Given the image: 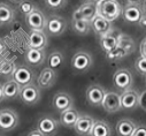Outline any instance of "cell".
I'll use <instances>...</instances> for the list:
<instances>
[{"instance_id":"1","label":"cell","mask_w":146,"mask_h":136,"mask_svg":"<svg viewBox=\"0 0 146 136\" xmlns=\"http://www.w3.org/2000/svg\"><path fill=\"white\" fill-rule=\"evenodd\" d=\"M97 15L109 22L115 21L122 14V6L117 0H98L96 3Z\"/></svg>"},{"instance_id":"2","label":"cell","mask_w":146,"mask_h":136,"mask_svg":"<svg viewBox=\"0 0 146 136\" xmlns=\"http://www.w3.org/2000/svg\"><path fill=\"white\" fill-rule=\"evenodd\" d=\"M12 77L20 87H24L33 82L35 73L28 66H17L15 67V69L12 74Z\"/></svg>"},{"instance_id":"3","label":"cell","mask_w":146,"mask_h":136,"mask_svg":"<svg viewBox=\"0 0 146 136\" xmlns=\"http://www.w3.org/2000/svg\"><path fill=\"white\" fill-rule=\"evenodd\" d=\"M20 98L27 105H35L37 104L40 99V90L37 85H35L33 83L21 87L20 91Z\"/></svg>"},{"instance_id":"4","label":"cell","mask_w":146,"mask_h":136,"mask_svg":"<svg viewBox=\"0 0 146 136\" xmlns=\"http://www.w3.org/2000/svg\"><path fill=\"white\" fill-rule=\"evenodd\" d=\"M19 125V115L12 109L0 110V129L9 131Z\"/></svg>"},{"instance_id":"5","label":"cell","mask_w":146,"mask_h":136,"mask_svg":"<svg viewBox=\"0 0 146 136\" xmlns=\"http://www.w3.org/2000/svg\"><path fill=\"white\" fill-rule=\"evenodd\" d=\"M25 20H27L28 27L31 30H39V31H44L45 30L47 19L45 17L44 13L40 9L35 7L31 13L25 15Z\"/></svg>"},{"instance_id":"6","label":"cell","mask_w":146,"mask_h":136,"mask_svg":"<svg viewBox=\"0 0 146 136\" xmlns=\"http://www.w3.org/2000/svg\"><path fill=\"white\" fill-rule=\"evenodd\" d=\"M133 79H132V74L125 69V68H121V69L116 71L114 76H113V83L114 85L122 91H125L128 89H131Z\"/></svg>"},{"instance_id":"7","label":"cell","mask_w":146,"mask_h":136,"mask_svg":"<svg viewBox=\"0 0 146 136\" xmlns=\"http://www.w3.org/2000/svg\"><path fill=\"white\" fill-rule=\"evenodd\" d=\"M92 57L90 53L80 51L71 58V67L77 72H85L92 66Z\"/></svg>"},{"instance_id":"8","label":"cell","mask_w":146,"mask_h":136,"mask_svg":"<svg viewBox=\"0 0 146 136\" xmlns=\"http://www.w3.org/2000/svg\"><path fill=\"white\" fill-rule=\"evenodd\" d=\"M101 106L108 113H115L121 110L120 93L115 91H108L105 93L104 99L101 101Z\"/></svg>"},{"instance_id":"9","label":"cell","mask_w":146,"mask_h":136,"mask_svg":"<svg viewBox=\"0 0 146 136\" xmlns=\"http://www.w3.org/2000/svg\"><path fill=\"white\" fill-rule=\"evenodd\" d=\"M97 15V6L94 1H86L82 6H80L72 14V21L75 20H88L91 21Z\"/></svg>"},{"instance_id":"10","label":"cell","mask_w":146,"mask_h":136,"mask_svg":"<svg viewBox=\"0 0 146 136\" xmlns=\"http://www.w3.org/2000/svg\"><path fill=\"white\" fill-rule=\"evenodd\" d=\"M138 98L139 93L133 89H128L125 91H122L120 95V101H121V109L131 111L138 107Z\"/></svg>"},{"instance_id":"11","label":"cell","mask_w":146,"mask_h":136,"mask_svg":"<svg viewBox=\"0 0 146 136\" xmlns=\"http://www.w3.org/2000/svg\"><path fill=\"white\" fill-rule=\"evenodd\" d=\"M67 28V22L63 17L61 16H51L47 21H46V27L45 30L48 31V33H51L52 36H60L64 32Z\"/></svg>"},{"instance_id":"12","label":"cell","mask_w":146,"mask_h":136,"mask_svg":"<svg viewBox=\"0 0 146 136\" xmlns=\"http://www.w3.org/2000/svg\"><path fill=\"white\" fill-rule=\"evenodd\" d=\"M106 93V90L100 84H92L86 89V100L88 103L92 106H99L101 105V101L104 99V96Z\"/></svg>"},{"instance_id":"13","label":"cell","mask_w":146,"mask_h":136,"mask_svg":"<svg viewBox=\"0 0 146 136\" xmlns=\"http://www.w3.org/2000/svg\"><path fill=\"white\" fill-rule=\"evenodd\" d=\"M52 104L54 106V109L59 112H63L70 107H72V104H74V99L72 97L64 91H59L54 95Z\"/></svg>"},{"instance_id":"14","label":"cell","mask_w":146,"mask_h":136,"mask_svg":"<svg viewBox=\"0 0 146 136\" xmlns=\"http://www.w3.org/2000/svg\"><path fill=\"white\" fill-rule=\"evenodd\" d=\"M58 128H59V122L54 118H52L50 115L42 117L39 119L38 123H37V129L40 133H43L45 136H52V135H54L56 133Z\"/></svg>"},{"instance_id":"15","label":"cell","mask_w":146,"mask_h":136,"mask_svg":"<svg viewBox=\"0 0 146 136\" xmlns=\"http://www.w3.org/2000/svg\"><path fill=\"white\" fill-rule=\"evenodd\" d=\"M48 39L44 31L39 30H31L29 35V47L30 49H37V50H44L47 46Z\"/></svg>"},{"instance_id":"16","label":"cell","mask_w":146,"mask_h":136,"mask_svg":"<svg viewBox=\"0 0 146 136\" xmlns=\"http://www.w3.org/2000/svg\"><path fill=\"white\" fill-rule=\"evenodd\" d=\"M123 17L127 22L130 23H138L140 17L143 16L144 12L139 4H128L123 9Z\"/></svg>"},{"instance_id":"17","label":"cell","mask_w":146,"mask_h":136,"mask_svg":"<svg viewBox=\"0 0 146 136\" xmlns=\"http://www.w3.org/2000/svg\"><path fill=\"white\" fill-rule=\"evenodd\" d=\"M119 36H120V33L116 32L114 29H112L109 32L105 33V35L100 36V46H101V49L106 53L114 50L116 47L117 43H119Z\"/></svg>"},{"instance_id":"18","label":"cell","mask_w":146,"mask_h":136,"mask_svg":"<svg viewBox=\"0 0 146 136\" xmlns=\"http://www.w3.org/2000/svg\"><path fill=\"white\" fill-rule=\"evenodd\" d=\"M56 81V73L54 69L50 67H46L40 72L39 76L37 77V83L38 87L43 88V89H48L51 87H53V84Z\"/></svg>"},{"instance_id":"19","label":"cell","mask_w":146,"mask_h":136,"mask_svg":"<svg viewBox=\"0 0 146 136\" xmlns=\"http://www.w3.org/2000/svg\"><path fill=\"white\" fill-rule=\"evenodd\" d=\"M91 29L97 33L99 36H102L105 33L109 32L113 28H112V22L107 21L106 19L99 16V15H96L91 21Z\"/></svg>"},{"instance_id":"20","label":"cell","mask_w":146,"mask_h":136,"mask_svg":"<svg viewBox=\"0 0 146 136\" xmlns=\"http://www.w3.org/2000/svg\"><path fill=\"white\" fill-rule=\"evenodd\" d=\"M94 122V119L90 115H81L78 117L77 121L74 125V129L80 135H90V130L92 128V125Z\"/></svg>"},{"instance_id":"21","label":"cell","mask_w":146,"mask_h":136,"mask_svg":"<svg viewBox=\"0 0 146 136\" xmlns=\"http://www.w3.org/2000/svg\"><path fill=\"white\" fill-rule=\"evenodd\" d=\"M46 54L44 50L37 49H30L25 52V61L31 66H40L45 62Z\"/></svg>"},{"instance_id":"22","label":"cell","mask_w":146,"mask_h":136,"mask_svg":"<svg viewBox=\"0 0 146 136\" xmlns=\"http://www.w3.org/2000/svg\"><path fill=\"white\" fill-rule=\"evenodd\" d=\"M90 136H112L111 126L104 120H94L90 130Z\"/></svg>"},{"instance_id":"23","label":"cell","mask_w":146,"mask_h":136,"mask_svg":"<svg viewBox=\"0 0 146 136\" xmlns=\"http://www.w3.org/2000/svg\"><path fill=\"white\" fill-rule=\"evenodd\" d=\"M137 125L130 119H121L116 123V133L119 136H132Z\"/></svg>"},{"instance_id":"24","label":"cell","mask_w":146,"mask_h":136,"mask_svg":"<svg viewBox=\"0 0 146 136\" xmlns=\"http://www.w3.org/2000/svg\"><path fill=\"white\" fill-rule=\"evenodd\" d=\"M78 117H80V113L74 107H70V109L61 112V114H60V123L66 126V127H74V125L77 121Z\"/></svg>"},{"instance_id":"25","label":"cell","mask_w":146,"mask_h":136,"mask_svg":"<svg viewBox=\"0 0 146 136\" xmlns=\"http://www.w3.org/2000/svg\"><path fill=\"white\" fill-rule=\"evenodd\" d=\"M1 88H3L4 98H8V99L16 98L20 95V91H21V87L14 80H9V81L5 82L1 85Z\"/></svg>"},{"instance_id":"26","label":"cell","mask_w":146,"mask_h":136,"mask_svg":"<svg viewBox=\"0 0 146 136\" xmlns=\"http://www.w3.org/2000/svg\"><path fill=\"white\" fill-rule=\"evenodd\" d=\"M116 46L120 47L125 53V55H129V54L133 53V51L136 49V44H135L133 39L131 37H129L128 35H123V33H120L119 43H117Z\"/></svg>"},{"instance_id":"27","label":"cell","mask_w":146,"mask_h":136,"mask_svg":"<svg viewBox=\"0 0 146 136\" xmlns=\"http://www.w3.org/2000/svg\"><path fill=\"white\" fill-rule=\"evenodd\" d=\"M72 29L78 35H88L91 30V23L88 20L81 19L72 21Z\"/></svg>"},{"instance_id":"28","label":"cell","mask_w":146,"mask_h":136,"mask_svg":"<svg viewBox=\"0 0 146 136\" xmlns=\"http://www.w3.org/2000/svg\"><path fill=\"white\" fill-rule=\"evenodd\" d=\"M14 20V11L6 4H0V23H12Z\"/></svg>"},{"instance_id":"29","label":"cell","mask_w":146,"mask_h":136,"mask_svg":"<svg viewBox=\"0 0 146 136\" xmlns=\"http://www.w3.org/2000/svg\"><path fill=\"white\" fill-rule=\"evenodd\" d=\"M15 63L13 60L4 58L0 59V74L5 76H12L14 69H15Z\"/></svg>"},{"instance_id":"30","label":"cell","mask_w":146,"mask_h":136,"mask_svg":"<svg viewBox=\"0 0 146 136\" xmlns=\"http://www.w3.org/2000/svg\"><path fill=\"white\" fill-rule=\"evenodd\" d=\"M47 63H48V67L52 68V69H58V68L61 67V65L63 63V55L62 53L60 52H52L48 58H47Z\"/></svg>"},{"instance_id":"31","label":"cell","mask_w":146,"mask_h":136,"mask_svg":"<svg viewBox=\"0 0 146 136\" xmlns=\"http://www.w3.org/2000/svg\"><path fill=\"white\" fill-rule=\"evenodd\" d=\"M135 67H136V71L141 74V75H146V58L139 55L135 62Z\"/></svg>"},{"instance_id":"32","label":"cell","mask_w":146,"mask_h":136,"mask_svg":"<svg viewBox=\"0 0 146 136\" xmlns=\"http://www.w3.org/2000/svg\"><path fill=\"white\" fill-rule=\"evenodd\" d=\"M45 4L51 9H61L66 6L67 0H45Z\"/></svg>"},{"instance_id":"33","label":"cell","mask_w":146,"mask_h":136,"mask_svg":"<svg viewBox=\"0 0 146 136\" xmlns=\"http://www.w3.org/2000/svg\"><path fill=\"white\" fill-rule=\"evenodd\" d=\"M35 6L31 1H28V0H23V1H21L19 4V9L21 13H23L24 15H28L29 13H31L33 11Z\"/></svg>"},{"instance_id":"34","label":"cell","mask_w":146,"mask_h":136,"mask_svg":"<svg viewBox=\"0 0 146 136\" xmlns=\"http://www.w3.org/2000/svg\"><path fill=\"white\" fill-rule=\"evenodd\" d=\"M138 106H140L141 110L146 111V89L140 92L138 98Z\"/></svg>"},{"instance_id":"35","label":"cell","mask_w":146,"mask_h":136,"mask_svg":"<svg viewBox=\"0 0 146 136\" xmlns=\"http://www.w3.org/2000/svg\"><path fill=\"white\" fill-rule=\"evenodd\" d=\"M132 136H146V126L145 125H140L137 126Z\"/></svg>"},{"instance_id":"36","label":"cell","mask_w":146,"mask_h":136,"mask_svg":"<svg viewBox=\"0 0 146 136\" xmlns=\"http://www.w3.org/2000/svg\"><path fill=\"white\" fill-rule=\"evenodd\" d=\"M139 52H140V55L141 57H145L146 58V37L140 43V50H139Z\"/></svg>"},{"instance_id":"37","label":"cell","mask_w":146,"mask_h":136,"mask_svg":"<svg viewBox=\"0 0 146 136\" xmlns=\"http://www.w3.org/2000/svg\"><path fill=\"white\" fill-rule=\"evenodd\" d=\"M139 25L143 28V29H146V14H143V16L140 17V20H139Z\"/></svg>"},{"instance_id":"38","label":"cell","mask_w":146,"mask_h":136,"mask_svg":"<svg viewBox=\"0 0 146 136\" xmlns=\"http://www.w3.org/2000/svg\"><path fill=\"white\" fill-rule=\"evenodd\" d=\"M28 136H45L43 133H40L38 129H35V130H31L29 134H28Z\"/></svg>"},{"instance_id":"39","label":"cell","mask_w":146,"mask_h":136,"mask_svg":"<svg viewBox=\"0 0 146 136\" xmlns=\"http://www.w3.org/2000/svg\"><path fill=\"white\" fill-rule=\"evenodd\" d=\"M5 51H6V45L1 39H0V57L5 53Z\"/></svg>"},{"instance_id":"40","label":"cell","mask_w":146,"mask_h":136,"mask_svg":"<svg viewBox=\"0 0 146 136\" xmlns=\"http://www.w3.org/2000/svg\"><path fill=\"white\" fill-rule=\"evenodd\" d=\"M127 1H128L129 4H139L140 0H127Z\"/></svg>"},{"instance_id":"41","label":"cell","mask_w":146,"mask_h":136,"mask_svg":"<svg viewBox=\"0 0 146 136\" xmlns=\"http://www.w3.org/2000/svg\"><path fill=\"white\" fill-rule=\"evenodd\" d=\"M141 8H143V12H144V14H146V0H144V3H143V6H141Z\"/></svg>"},{"instance_id":"42","label":"cell","mask_w":146,"mask_h":136,"mask_svg":"<svg viewBox=\"0 0 146 136\" xmlns=\"http://www.w3.org/2000/svg\"><path fill=\"white\" fill-rule=\"evenodd\" d=\"M4 99V93H3V88L1 85H0V101H1Z\"/></svg>"},{"instance_id":"43","label":"cell","mask_w":146,"mask_h":136,"mask_svg":"<svg viewBox=\"0 0 146 136\" xmlns=\"http://www.w3.org/2000/svg\"><path fill=\"white\" fill-rule=\"evenodd\" d=\"M12 3H14V4H20L21 1H23V0H11Z\"/></svg>"},{"instance_id":"44","label":"cell","mask_w":146,"mask_h":136,"mask_svg":"<svg viewBox=\"0 0 146 136\" xmlns=\"http://www.w3.org/2000/svg\"><path fill=\"white\" fill-rule=\"evenodd\" d=\"M0 24H1V23H0Z\"/></svg>"}]
</instances>
